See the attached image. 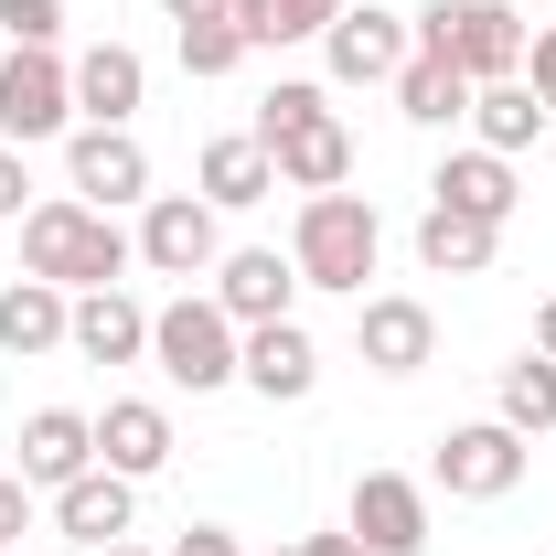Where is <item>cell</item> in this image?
<instances>
[{
	"mask_svg": "<svg viewBox=\"0 0 556 556\" xmlns=\"http://www.w3.org/2000/svg\"><path fill=\"white\" fill-rule=\"evenodd\" d=\"M129 257H139V236H118V214L75 204V193H54V204L22 214V278H54V289H118Z\"/></svg>",
	"mask_w": 556,
	"mask_h": 556,
	"instance_id": "6da1fadb",
	"label": "cell"
},
{
	"mask_svg": "<svg viewBox=\"0 0 556 556\" xmlns=\"http://www.w3.org/2000/svg\"><path fill=\"white\" fill-rule=\"evenodd\" d=\"M257 139H268V161H278L289 193H343V182H353V129L332 118L321 86H268Z\"/></svg>",
	"mask_w": 556,
	"mask_h": 556,
	"instance_id": "7a4b0ae2",
	"label": "cell"
},
{
	"mask_svg": "<svg viewBox=\"0 0 556 556\" xmlns=\"http://www.w3.org/2000/svg\"><path fill=\"white\" fill-rule=\"evenodd\" d=\"M375 257H386V225H375L364 193H300V225H289V268H300V289H343V300H364Z\"/></svg>",
	"mask_w": 556,
	"mask_h": 556,
	"instance_id": "3957f363",
	"label": "cell"
},
{
	"mask_svg": "<svg viewBox=\"0 0 556 556\" xmlns=\"http://www.w3.org/2000/svg\"><path fill=\"white\" fill-rule=\"evenodd\" d=\"M417 43L450 54L471 86H503V75H525V43H535V33H525L514 0H428V11H417Z\"/></svg>",
	"mask_w": 556,
	"mask_h": 556,
	"instance_id": "277c9868",
	"label": "cell"
},
{
	"mask_svg": "<svg viewBox=\"0 0 556 556\" xmlns=\"http://www.w3.org/2000/svg\"><path fill=\"white\" fill-rule=\"evenodd\" d=\"M236 353H247V332L214 311V289H182V300L150 311V364H161L172 386H193V396L236 386Z\"/></svg>",
	"mask_w": 556,
	"mask_h": 556,
	"instance_id": "5b68a950",
	"label": "cell"
},
{
	"mask_svg": "<svg viewBox=\"0 0 556 556\" xmlns=\"http://www.w3.org/2000/svg\"><path fill=\"white\" fill-rule=\"evenodd\" d=\"M525 450H535V439H514L503 417H471V428H450V439L428 450V482L450 492V503H503V492L525 482Z\"/></svg>",
	"mask_w": 556,
	"mask_h": 556,
	"instance_id": "8992f818",
	"label": "cell"
},
{
	"mask_svg": "<svg viewBox=\"0 0 556 556\" xmlns=\"http://www.w3.org/2000/svg\"><path fill=\"white\" fill-rule=\"evenodd\" d=\"M65 129H75V65L11 43V65H0V139L33 150V139H65Z\"/></svg>",
	"mask_w": 556,
	"mask_h": 556,
	"instance_id": "52a82bcc",
	"label": "cell"
},
{
	"mask_svg": "<svg viewBox=\"0 0 556 556\" xmlns=\"http://www.w3.org/2000/svg\"><path fill=\"white\" fill-rule=\"evenodd\" d=\"M417 54V22H396L386 0H343V22L321 33V65L332 86H396V65Z\"/></svg>",
	"mask_w": 556,
	"mask_h": 556,
	"instance_id": "ba28073f",
	"label": "cell"
},
{
	"mask_svg": "<svg viewBox=\"0 0 556 556\" xmlns=\"http://www.w3.org/2000/svg\"><path fill=\"white\" fill-rule=\"evenodd\" d=\"M343 535L364 556H428V482H407V471H364L343 503Z\"/></svg>",
	"mask_w": 556,
	"mask_h": 556,
	"instance_id": "9c48e42d",
	"label": "cell"
},
{
	"mask_svg": "<svg viewBox=\"0 0 556 556\" xmlns=\"http://www.w3.org/2000/svg\"><path fill=\"white\" fill-rule=\"evenodd\" d=\"M214 257H225V225H214L204 193H150V214H139V268L214 278Z\"/></svg>",
	"mask_w": 556,
	"mask_h": 556,
	"instance_id": "30bf717a",
	"label": "cell"
},
{
	"mask_svg": "<svg viewBox=\"0 0 556 556\" xmlns=\"http://www.w3.org/2000/svg\"><path fill=\"white\" fill-rule=\"evenodd\" d=\"M65 182H75V204H97V214L150 204V150L129 129H65Z\"/></svg>",
	"mask_w": 556,
	"mask_h": 556,
	"instance_id": "8fae6325",
	"label": "cell"
},
{
	"mask_svg": "<svg viewBox=\"0 0 556 556\" xmlns=\"http://www.w3.org/2000/svg\"><path fill=\"white\" fill-rule=\"evenodd\" d=\"M289 300H300V268H289L278 247H225V257H214V311H225L236 332L289 321Z\"/></svg>",
	"mask_w": 556,
	"mask_h": 556,
	"instance_id": "7c38bea8",
	"label": "cell"
},
{
	"mask_svg": "<svg viewBox=\"0 0 556 556\" xmlns=\"http://www.w3.org/2000/svg\"><path fill=\"white\" fill-rule=\"evenodd\" d=\"M236 386H257L268 407H300V396L321 386V343H311L300 321H257L247 353H236Z\"/></svg>",
	"mask_w": 556,
	"mask_h": 556,
	"instance_id": "4fadbf2b",
	"label": "cell"
},
{
	"mask_svg": "<svg viewBox=\"0 0 556 556\" xmlns=\"http://www.w3.org/2000/svg\"><path fill=\"white\" fill-rule=\"evenodd\" d=\"M139 97H150V65H139L129 43H86L75 54V118L86 129H129Z\"/></svg>",
	"mask_w": 556,
	"mask_h": 556,
	"instance_id": "5bb4252c",
	"label": "cell"
},
{
	"mask_svg": "<svg viewBox=\"0 0 556 556\" xmlns=\"http://www.w3.org/2000/svg\"><path fill=\"white\" fill-rule=\"evenodd\" d=\"M428 204H450V214H482V225H514V204H525V182H514V161L503 150H450L439 161V182H428Z\"/></svg>",
	"mask_w": 556,
	"mask_h": 556,
	"instance_id": "9a60e30c",
	"label": "cell"
},
{
	"mask_svg": "<svg viewBox=\"0 0 556 556\" xmlns=\"http://www.w3.org/2000/svg\"><path fill=\"white\" fill-rule=\"evenodd\" d=\"M97 460H108L118 482L172 471V407H150V396H108V417H97Z\"/></svg>",
	"mask_w": 556,
	"mask_h": 556,
	"instance_id": "2e32d148",
	"label": "cell"
},
{
	"mask_svg": "<svg viewBox=\"0 0 556 556\" xmlns=\"http://www.w3.org/2000/svg\"><path fill=\"white\" fill-rule=\"evenodd\" d=\"M75 471H97V417L33 407V417H22V482H33V492H65Z\"/></svg>",
	"mask_w": 556,
	"mask_h": 556,
	"instance_id": "e0dca14e",
	"label": "cell"
},
{
	"mask_svg": "<svg viewBox=\"0 0 556 556\" xmlns=\"http://www.w3.org/2000/svg\"><path fill=\"white\" fill-rule=\"evenodd\" d=\"M65 332H75V289H54V278H11V289H0V353H11V364L65 353Z\"/></svg>",
	"mask_w": 556,
	"mask_h": 556,
	"instance_id": "ac0fdd59",
	"label": "cell"
},
{
	"mask_svg": "<svg viewBox=\"0 0 556 556\" xmlns=\"http://www.w3.org/2000/svg\"><path fill=\"white\" fill-rule=\"evenodd\" d=\"M353 343H364V364H375V375H428V353H439V321H428V300H364Z\"/></svg>",
	"mask_w": 556,
	"mask_h": 556,
	"instance_id": "d6986e66",
	"label": "cell"
},
{
	"mask_svg": "<svg viewBox=\"0 0 556 556\" xmlns=\"http://www.w3.org/2000/svg\"><path fill=\"white\" fill-rule=\"evenodd\" d=\"M129 514H139V482H118L108 460H97V471H75V482L54 492V525H65L86 556H97V546H118V535H129Z\"/></svg>",
	"mask_w": 556,
	"mask_h": 556,
	"instance_id": "ffe728a7",
	"label": "cell"
},
{
	"mask_svg": "<svg viewBox=\"0 0 556 556\" xmlns=\"http://www.w3.org/2000/svg\"><path fill=\"white\" fill-rule=\"evenodd\" d=\"M86 364H139L150 353V311L129 289H75V332H65Z\"/></svg>",
	"mask_w": 556,
	"mask_h": 556,
	"instance_id": "44dd1931",
	"label": "cell"
},
{
	"mask_svg": "<svg viewBox=\"0 0 556 556\" xmlns=\"http://www.w3.org/2000/svg\"><path fill=\"white\" fill-rule=\"evenodd\" d=\"M492 247H503V225H482V214H450V204L417 214V268L428 278H482Z\"/></svg>",
	"mask_w": 556,
	"mask_h": 556,
	"instance_id": "7402d4cb",
	"label": "cell"
},
{
	"mask_svg": "<svg viewBox=\"0 0 556 556\" xmlns=\"http://www.w3.org/2000/svg\"><path fill=\"white\" fill-rule=\"evenodd\" d=\"M396 118H417V129H450V118H471V75L450 65V54H428V43H417L407 65H396Z\"/></svg>",
	"mask_w": 556,
	"mask_h": 556,
	"instance_id": "603a6c76",
	"label": "cell"
},
{
	"mask_svg": "<svg viewBox=\"0 0 556 556\" xmlns=\"http://www.w3.org/2000/svg\"><path fill=\"white\" fill-rule=\"evenodd\" d=\"M278 193V161H268V139L247 129V139H214L204 150V204L214 214H236V204H268Z\"/></svg>",
	"mask_w": 556,
	"mask_h": 556,
	"instance_id": "cb8c5ba5",
	"label": "cell"
},
{
	"mask_svg": "<svg viewBox=\"0 0 556 556\" xmlns=\"http://www.w3.org/2000/svg\"><path fill=\"white\" fill-rule=\"evenodd\" d=\"M471 129H482V150H535L546 139V108H535V86L525 75H503V86H471Z\"/></svg>",
	"mask_w": 556,
	"mask_h": 556,
	"instance_id": "d4e9b609",
	"label": "cell"
},
{
	"mask_svg": "<svg viewBox=\"0 0 556 556\" xmlns=\"http://www.w3.org/2000/svg\"><path fill=\"white\" fill-rule=\"evenodd\" d=\"M343 22V0H236V33L247 54H278V43H321Z\"/></svg>",
	"mask_w": 556,
	"mask_h": 556,
	"instance_id": "484cf974",
	"label": "cell"
},
{
	"mask_svg": "<svg viewBox=\"0 0 556 556\" xmlns=\"http://www.w3.org/2000/svg\"><path fill=\"white\" fill-rule=\"evenodd\" d=\"M503 428H514V439H546V428H556V364H546V353L503 364Z\"/></svg>",
	"mask_w": 556,
	"mask_h": 556,
	"instance_id": "4316f807",
	"label": "cell"
},
{
	"mask_svg": "<svg viewBox=\"0 0 556 556\" xmlns=\"http://www.w3.org/2000/svg\"><path fill=\"white\" fill-rule=\"evenodd\" d=\"M236 65H247L236 22H182V75H236Z\"/></svg>",
	"mask_w": 556,
	"mask_h": 556,
	"instance_id": "83f0119b",
	"label": "cell"
},
{
	"mask_svg": "<svg viewBox=\"0 0 556 556\" xmlns=\"http://www.w3.org/2000/svg\"><path fill=\"white\" fill-rule=\"evenodd\" d=\"M0 33L33 43V54H54L65 43V0H0Z\"/></svg>",
	"mask_w": 556,
	"mask_h": 556,
	"instance_id": "f1b7e54d",
	"label": "cell"
},
{
	"mask_svg": "<svg viewBox=\"0 0 556 556\" xmlns=\"http://www.w3.org/2000/svg\"><path fill=\"white\" fill-rule=\"evenodd\" d=\"M22 535H33V482L0 471V546H22Z\"/></svg>",
	"mask_w": 556,
	"mask_h": 556,
	"instance_id": "f546056e",
	"label": "cell"
},
{
	"mask_svg": "<svg viewBox=\"0 0 556 556\" xmlns=\"http://www.w3.org/2000/svg\"><path fill=\"white\" fill-rule=\"evenodd\" d=\"M525 86H535V108L556 118V33H535V43H525Z\"/></svg>",
	"mask_w": 556,
	"mask_h": 556,
	"instance_id": "4dcf8cb0",
	"label": "cell"
},
{
	"mask_svg": "<svg viewBox=\"0 0 556 556\" xmlns=\"http://www.w3.org/2000/svg\"><path fill=\"white\" fill-rule=\"evenodd\" d=\"M172 556H247V546H236L225 525H182V535H172Z\"/></svg>",
	"mask_w": 556,
	"mask_h": 556,
	"instance_id": "1f68e13d",
	"label": "cell"
},
{
	"mask_svg": "<svg viewBox=\"0 0 556 556\" xmlns=\"http://www.w3.org/2000/svg\"><path fill=\"white\" fill-rule=\"evenodd\" d=\"M22 193H33V182H22V150L0 139V225H11V214H33V204H22Z\"/></svg>",
	"mask_w": 556,
	"mask_h": 556,
	"instance_id": "d6a6232c",
	"label": "cell"
},
{
	"mask_svg": "<svg viewBox=\"0 0 556 556\" xmlns=\"http://www.w3.org/2000/svg\"><path fill=\"white\" fill-rule=\"evenodd\" d=\"M268 556H364L353 535H289V546H268Z\"/></svg>",
	"mask_w": 556,
	"mask_h": 556,
	"instance_id": "836d02e7",
	"label": "cell"
},
{
	"mask_svg": "<svg viewBox=\"0 0 556 556\" xmlns=\"http://www.w3.org/2000/svg\"><path fill=\"white\" fill-rule=\"evenodd\" d=\"M161 11H172V33L182 22H236V0H161Z\"/></svg>",
	"mask_w": 556,
	"mask_h": 556,
	"instance_id": "e575fe53",
	"label": "cell"
},
{
	"mask_svg": "<svg viewBox=\"0 0 556 556\" xmlns=\"http://www.w3.org/2000/svg\"><path fill=\"white\" fill-rule=\"evenodd\" d=\"M535 353H546V364H556V300H546V311H535Z\"/></svg>",
	"mask_w": 556,
	"mask_h": 556,
	"instance_id": "d590c367",
	"label": "cell"
},
{
	"mask_svg": "<svg viewBox=\"0 0 556 556\" xmlns=\"http://www.w3.org/2000/svg\"><path fill=\"white\" fill-rule=\"evenodd\" d=\"M97 556H150V546H129V535H118V546H97Z\"/></svg>",
	"mask_w": 556,
	"mask_h": 556,
	"instance_id": "8d00e7d4",
	"label": "cell"
},
{
	"mask_svg": "<svg viewBox=\"0 0 556 556\" xmlns=\"http://www.w3.org/2000/svg\"><path fill=\"white\" fill-rule=\"evenodd\" d=\"M0 556H22V546H0Z\"/></svg>",
	"mask_w": 556,
	"mask_h": 556,
	"instance_id": "74e56055",
	"label": "cell"
}]
</instances>
